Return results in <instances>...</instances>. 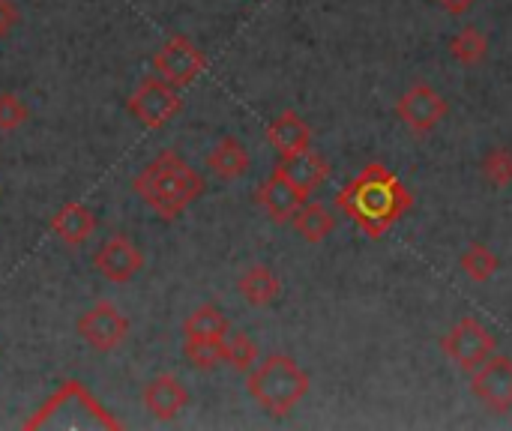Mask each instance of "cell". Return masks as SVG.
I'll return each instance as SVG.
<instances>
[{
  "instance_id": "4",
  "label": "cell",
  "mask_w": 512,
  "mask_h": 431,
  "mask_svg": "<svg viewBox=\"0 0 512 431\" xmlns=\"http://www.w3.org/2000/svg\"><path fill=\"white\" fill-rule=\"evenodd\" d=\"M126 111L144 129H162L168 120H174L183 111V99H180L177 87H171L159 75H147L126 99Z\"/></svg>"
},
{
  "instance_id": "9",
  "label": "cell",
  "mask_w": 512,
  "mask_h": 431,
  "mask_svg": "<svg viewBox=\"0 0 512 431\" xmlns=\"http://www.w3.org/2000/svg\"><path fill=\"white\" fill-rule=\"evenodd\" d=\"M471 393L495 414H507L512 408V360L504 354H492L471 375Z\"/></svg>"
},
{
  "instance_id": "27",
  "label": "cell",
  "mask_w": 512,
  "mask_h": 431,
  "mask_svg": "<svg viewBox=\"0 0 512 431\" xmlns=\"http://www.w3.org/2000/svg\"><path fill=\"white\" fill-rule=\"evenodd\" d=\"M444 12H450V15H462V12H468L477 0H435Z\"/></svg>"
},
{
  "instance_id": "11",
  "label": "cell",
  "mask_w": 512,
  "mask_h": 431,
  "mask_svg": "<svg viewBox=\"0 0 512 431\" xmlns=\"http://www.w3.org/2000/svg\"><path fill=\"white\" fill-rule=\"evenodd\" d=\"M144 408L156 420H177L189 408V390L174 375H156L144 387Z\"/></svg>"
},
{
  "instance_id": "26",
  "label": "cell",
  "mask_w": 512,
  "mask_h": 431,
  "mask_svg": "<svg viewBox=\"0 0 512 431\" xmlns=\"http://www.w3.org/2000/svg\"><path fill=\"white\" fill-rule=\"evenodd\" d=\"M21 21V12L12 0H0V39H6Z\"/></svg>"
},
{
  "instance_id": "22",
  "label": "cell",
  "mask_w": 512,
  "mask_h": 431,
  "mask_svg": "<svg viewBox=\"0 0 512 431\" xmlns=\"http://www.w3.org/2000/svg\"><path fill=\"white\" fill-rule=\"evenodd\" d=\"M459 267L465 270V276H468V279H474V282H489V279L498 273L501 261H498V255H495L489 246L474 243V246L462 255Z\"/></svg>"
},
{
  "instance_id": "10",
  "label": "cell",
  "mask_w": 512,
  "mask_h": 431,
  "mask_svg": "<svg viewBox=\"0 0 512 431\" xmlns=\"http://www.w3.org/2000/svg\"><path fill=\"white\" fill-rule=\"evenodd\" d=\"M93 267L99 270L102 279L114 285H126L144 270V252L132 243V237L120 234L102 243V249L93 255Z\"/></svg>"
},
{
  "instance_id": "6",
  "label": "cell",
  "mask_w": 512,
  "mask_h": 431,
  "mask_svg": "<svg viewBox=\"0 0 512 431\" xmlns=\"http://www.w3.org/2000/svg\"><path fill=\"white\" fill-rule=\"evenodd\" d=\"M441 351L465 372H474L480 369L495 351H498V342L495 336L477 321V318H462L444 339H441Z\"/></svg>"
},
{
  "instance_id": "16",
  "label": "cell",
  "mask_w": 512,
  "mask_h": 431,
  "mask_svg": "<svg viewBox=\"0 0 512 431\" xmlns=\"http://www.w3.org/2000/svg\"><path fill=\"white\" fill-rule=\"evenodd\" d=\"M249 165H252L249 150H246V144H243L240 138H234V135L222 138V141L210 150V156H207V168H210L219 180H240V177L249 174Z\"/></svg>"
},
{
  "instance_id": "13",
  "label": "cell",
  "mask_w": 512,
  "mask_h": 431,
  "mask_svg": "<svg viewBox=\"0 0 512 431\" xmlns=\"http://www.w3.org/2000/svg\"><path fill=\"white\" fill-rule=\"evenodd\" d=\"M255 198H258L261 210H264L273 222H291V216L306 204L309 195H303V192L294 189L279 171H273V174L261 183V189H258Z\"/></svg>"
},
{
  "instance_id": "25",
  "label": "cell",
  "mask_w": 512,
  "mask_h": 431,
  "mask_svg": "<svg viewBox=\"0 0 512 431\" xmlns=\"http://www.w3.org/2000/svg\"><path fill=\"white\" fill-rule=\"evenodd\" d=\"M27 105L15 93H0V132H15L18 126L27 123Z\"/></svg>"
},
{
  "instance_id": "7",
  "label": "cell",
  "mask_w": 512,
  "mask_h": 431,
  "mask_svg": "<svg viewBox=\"0 0 512 431\" xmlns=\"http://www.w3.org/2000/svg\"><path fill=\"white\" fill-rule=\"evenodd\" d=\"M75 330L96 354H111L129 339V318L114 303L102 300L75 321Z\"/></svg>"
},
{
  "instance_id": "24",
  "label": "cell",
  "mask_w": 512,
  "mask_h": 431,
  "mask_svg": "<svg viewBox=\"0 0 512 431\" xmlns=\"http://www.w3.org/2000/svg\"><path fill=\"white\" fill-rule=\"evenodd\" d=\"M483 177L486 183L504 189L512 183V150L510 147H495L483 156Z\"/></svg>"
},
{
  "instance_id": "14",
  "label": "cell",
  "mask_w": 512,
  "mask_h": 431,
  "mask_svg": "<svg viewBox=\"0 0 512 431\" xmlns=\"http://www.w3.org/2000/svg\"><path fill=\"white\" fill-rule=\"evenodd\" d=\"M267 144L279 156H291V153L309 150L312 147V126L297 111H282L267 126Z\"/></svg>"
},
{
  "instance_id": "20",
  "label": "cell",
  "mask_w": 512,
  "mask_h": 431,
  "mask_svg": "<svg viewBox=\"0 0 512 431\" xmlns=\"http://www.w3.org/2000/svg\"><path fill=\"white\" fill-rule=\"evenodd\" d=\"M450 54H453L462 66H477V63H483L486 54H489V39H486V33H483L480 27L468 24V27H462V30L450 39Z\"/></svg>"
},
{
  "instance_id": "8",
  "label": "cell",
  "mask_w": 512,
  "mask_h": 431,
  "mask_svg": "<svg viewBox=\"0 0 512 431\" xmlns=\"http://www.w3.org/2000/svg\"><path fill=\"white\" fill-rule=\"evenodd\" d=\"M447 111H450L447 99H444L432 84H414V87H408V90L399 96V102H396L399 120H402L411 132H417V135L432 132V129L447 117Z\"/></svg>"
},
{
  "instance_id": "21",
  "label": "cell",
  "mask_w": 512,
  "mask_h": 431,
  "mask_svg": "<svg viewBox=\"0 0 512 431\" xmlns=\"http://www.w3.org/2000/svg\"><path fill=\"white\" fill-rule=\"evenodd\" d=\"M183 357L198 372H213L225 363V339H183Z\"/></svg>"
},
{
  "instance_id": "5",
  "label": "cell",
  "mask_w": 512,
  "mask_h": 431,
  "mask_svg": "<svg viewBox=\"0 0 512 431\" xmlns=\"http://www.w3.org/2000/svg\"><path fill=\"white\" fill-rule=\"evenodd\" d=\"M207 66L204 51L183 33L171 36L156 54H153V75L168 81L171 87H189Z\"/></svg>"
},
{
  "instance_id": "18",
  "label": "cell",
  "mask_w": 512,
  "mask_h": 431,
  "mask_svg": "<svg viewBox=\"0 0 512 431\" xmlns=\"http://www.w3.org/2000/svg\"><path fill=\"white\" fill-rule=\"evenodd\" d=\"M228 333H231V321L213 303L192 309L183 321V339H225Z\"/></svg>"
},
{
  "instance_id": "1",
  "label": "cell",
  "mask_w": 512,
  "mask_h": 431,
  "mask_svg": "<svg viewBox=\"0 0 512 431\" xmlns=\"http://www.w3.org/2000/svg\"><path fill=\"white\" fill-rule=\"evenodd\" d=\"M336 207L366 237L381 240L414 207V195L387 165L372 162L336 195Z\"/></svg>"
},
{
  "instance_id": "23",
  "label": "cell",
  "mask_w": 512,
  "mask_h": 431,
  "mask_svg": "<svg viewBox=\"0 0 512 431\" xmlns=\"http://www.w3.org/2000/svg\"><path fill=\"white\" fill-rule=\"evenodd\" d=\"M261 360L258 345L246 333H228L225 336V363L237 372H249Z\"/></svg>"
},
{
  "instance_id": "19",
  "label": "cell",
  "mask_w": 512,
  "mask_h": 431,
  "mask_svg": "<svg viewBox=\"0 0 512 431\" xmlns=\"http://www.w3.org/2000/svg\"><path fill=\"white\" fill-rule=\"evenodd\" d=\"M294 231L306 240V243H321L336 231V216L330 213V207L324 204H303L294 216H291Z\"/></svg>"
},
{
  "instance_id": "15",
  "label": "cell",
  "mask_w": 512,
  "mask_h": 431,
  "mask_svg": "<svg viewBox=\"0 0 512 431\" xmlns=\"http://www.w3.org/2000/svg\"><path fill=\"white\" fill-rule=\"evenodd\" d=\"M48 228H51V234L60 237L66 246H81V243H87L90 234L96 231V216H93V210H90L87 204L69 201V204H63V207L51 216Z\"/></svg>"
},
{
  "instance_id": "17",
  "label": "cell",
  "mask_w": 512,
  "mask_h": 431,
  "mask_svg": "<svg viewBox=\"0 0 512 431\" xmlns=\"http://www.w3.org/2000/svg\"><path fill=\"white\" fill-rule=\"evenodd\" d=\"M237 291L240 297L255 306V309H264V306H273L282 294V282L276 279V273L264 264H252L240 279H237Z\"/></svg>"
},
{
  "instance_id": "3",
  "label": "cell",
  "mask_w": 512,
  "mask_h": 431,
  "mask_svg": "<svg viewBox=\"0 0 512 431\" xmlns=\"http://www.w3.org/2000/svg\"><path fill=\"white\" fill-rule=\"evenodd\" d=\"M249 396L270 414V417H288L312 390L309 372L288 354H267L249 369L246 381Z\"/></svg>"
},
{
  "instance_id": "12",
  "label": "cell",
  "mask_w": 512,
  "mask_h": 431,
  "mask_svg": "<svg viewBox=\"0 0 512 431\" xmlns=\"http://www.w3.org/2000/svg\"><path fill=\"white\" fill-rule=\"evenodd\" d=\"M276 171L294 186L300 189L303 195H312L330 174V165L324 162V156H318L312 147L309 150H300V153H291V156H279V165Z\"/></svg>"
},
{
  "instance_id": "2",
  "label": "cell",
  "mask_w": 512,
  "mask_h": 431,
  "mask_svg": "<svg viewBox=\"0 0 512 431\" xmlns=\"http://www.w3.org/2000/svg\"><path fill=\"white\" fill-rule=\"evenodd\" d=\"M132 189L159 219L174 222L207 192V183L180 153L162 150L144 165V171L135 174Z\"/></svg>"
}]
</instances>
